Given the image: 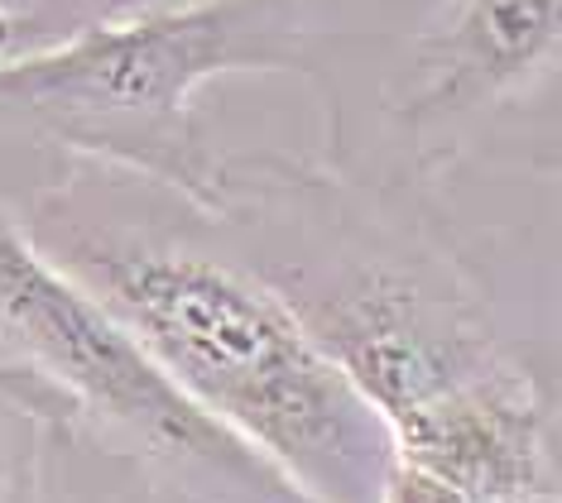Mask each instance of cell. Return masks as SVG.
<instances>
[{
	"mask_svg": "<svg viewBox=\"0 0 562 503\" xmlns=\"http://www.w3.org/2000/svg\"><path fill=\"white\" fill-rule=\"evenodd\" d=\"M92 293L164 374L250 450L308 489H361L385 460L380 412L323 341L232 268L155 244H87Z\"/></svg>",
	"mask_w": 562,
	"mask_h": 503,
	"instance_id": "6da1fadb",
	"label": "cell"
},
{
	"mask_svg": "<svg viewBox=\"0 0 562 503\" xmlns=\"http://www.w3.org/2000/svg\"><path fill=\"white\" fill-rule=\"evenodd\" d=\"M303 62L299 0H173L0 62V115L125 145L173 130L212 77Z\"/></svg>",
	"mask_w": 562,
	"mask_h": 503,
	"instance_id": "7a4b0ae2",
	"label": "cell"
},
{
	"mask_svg": "<svg viewBox=\"0 0 562 503\" xmlns=\"http://www.w3.org/2000/svg\"><path fill=\"white\" fill-rule=\"evenodd\" d=\"M0 321L40 359L44 374L68 384L87 408L131 427L159 456L226 475L270 503H289V489H279L270 460L255 456L212 412H202L139 345V335L92 288L48 264L5 221V212H0Z\"/></svg>",
	"mask_w": 562,
	"mask_h": 503,
	"instance_id": "3957f363",
	"label": "cell"
},
{
	"mask_svg": "<svg viewBox=\"0 0 562 503\" xmlns=\"http://www.w3.org/2000/svg\"><path fill=\"white\" fill-rule=\"evenodd\" d=\"M562 48V0H457L424 44V77L408 96L418 121L457 115L515 87Z\"/></svg>",
	"mask_w": 562,
	"mask_h": 503,
	"instance_id": "277c9868",
	"label": "cell"
},
{
	"mask_svg": "<svg viewBox=\"0 0 562 503\" xmlns=\"http://www.w3.org/2000/svg\"><path fill=\"white\" fill-rule=\"evenodd\" d=\"M139 10H159V0H0V62L40 54L87 24L139 15Z\"/></svg>",
	"mask_w": 562,
	"mask_h": 503,
	"instance_id": "5b68a950",
	"label": "cell"
},
{
	"mask_svg": "<svg viewBox=\"0 0 562 503\" xmlns=\"http://www.w3.org/2000/svg\"><path fill=\"white\" fill-rule=\"evenodd\" d=\"M0 389H5V393H24V398H44L48 393L40 379H30V374H20L10 365H0Z\"/></svg>",
	"mask_w": 562,
	"mask_h": 503,
	"instance_id": "8992f818",
	"label": "cell"
}]
</instances>
